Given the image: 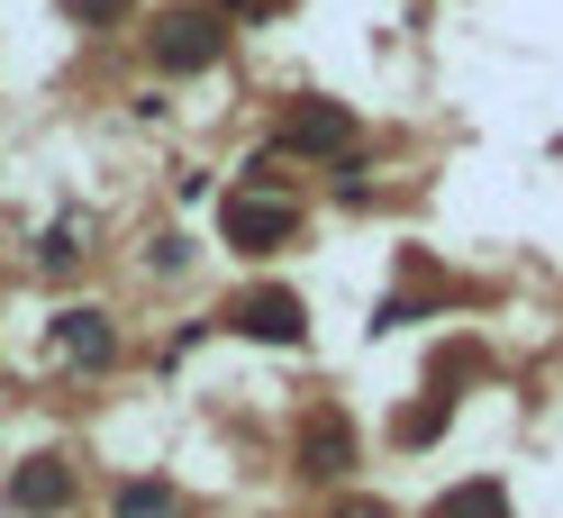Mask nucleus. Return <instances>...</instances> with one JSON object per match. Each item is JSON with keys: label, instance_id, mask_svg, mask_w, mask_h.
I'll return each mask as SVG.
<instances>
[{"label": "nucleus", "instance_id": "f257e3e1", "mask_svg": "<svg viewBox=\"0 0 563 518\" xmlns=\"http://www.w3.org/2000/svg\"><path fill=\"white\" fill-rule=\"evenodd\" d=\"M219 55H228V27L209 19V10H173V19H155V64H164V74H209Z\"/></svg>", "mask_w": 563, "mask_h": 518}, {"label": "nucleus", "instance_id": "f03ea898", "mask_svg": "<svg viewBox=\"0 0 563 518\" xmlns=\"http://www.w3.org/2000/svg\"><path fill=\"white\" fill-rule=\"evenodd\" d=\"M228 328L255 337V345H300L309 309H300V291H245V300H228Z\"/></svg>", "mask_w": 563, "mask_h": 518}, {"label": "nucleus", "instance_id": "7ed1b4c3", "mask_svg": "<svg viewBox=\"0 0 563 518\" xmlns=\"http://www.w3.org/2000/svg\"><path fill=\"white\" fill-rule=\"evenodd\" d=\"M345 146H355V110H336V100H300L282 119V155H345Z\"/></svg>", "mask_w": 563, "mask_h": 518}, {"label": "nucleus", "instance_id": "20e7f679", "mask_svg": "<svg viewBox=\"0 0 563 518\" xmlns=\"http://www.w3.org/2000/svg\"><path fill=\"white\" fill-rule=\"evenodd\" d=\"M10 509H27V518L74 509V464H64V455H27V464L10 473Z\"/></svg>", "mask_w": 563, "mask_h": 518}, {"label": "nucleus", "instance_id": "39448f33", "mask_svg": "<svg viewBox=\"0 0 563 518\" xmlns=\"http://www.w3.org/2000/svg\"><path fill=\"white\" fill-rule=\"evenodd\" d=\"M291 228H300L291 200H228V246H236V255H273Z\"/></svg>", "mask_w": 563, "mask_h": 518}, {"label": "nucleus", "instance_id": "423d86ee", "mask_svg": "<svg viewBox=\"0 0 563 518\" xmlns=\"http://www.w3.org/2000/svg\"><path fill=\"white\" fill-rule=\"evenodd\" d=\"M55 345H64V364H110L119 328L100 319V309H55Z\"/></svg>", "mask_w": 563, "mask_h": 518}, {"label": "nucleus", "instance_id": "0eeeda50", "mask_svg": "<svg viewBox=\"0 0 563 518\" xmlns=\"http://www.w3.org/2000/svg\"><path fill=\"white\" fill-rule=\"evenodd\" d=\"M300 464L328 473V482L355 473V428H345V419H309V428H300Z\"/></svg>", "mask_w": 563, "mask_h": 518}, {"label": "nucleus", "instance_id": "6e6552de", "mask_svg": "<svg viewBox=\"0 0 563 518\" xmlns=\"http://www.w3.org/2000/svg\"><path fill=\"white\" fill-rule=\"evenodd\" d=\"M428 518H509V492H500V482H454Z\"/></svg>", "mask_w": 563, "mask_h": 518}, {"label": "nucleus", "instance_id": "1a4fd4ad", "mask_svg": "<svg viewBox=\"0 0 563 518\" xmlns=\"http://www.w3.org/2000/svg\"><path fill=\"white\" fill-rule=\"evenodd\" d=\"M119 518H183V509H173L164 482H128V492H119Z\"/></svg>", "mask_w": 563, "mask_h": 518}, {"label": "nucleus", "instance_id": "9d476101", "mask_svg": "<svg viewBox=\"0 0 563 518\" xmlns=\"http://www.w3.org/2000/svg\"><path fill=\"white\" fill-rule=\"evenodd\" d=\"M136 10V0H64V19H74V27H119Z\"/></svg>", "mask_w": 563, "mask_h": 518}, {"label": "nucleus", "instance_id": "9b49d317", "mask_svg": "<svg viewBox=\"0 0 563 518\" xmlns=\"http://www.w3.org/2000/svg\"><path fill=\"white\" fill-rule=\"evenodd\" d=\"M437 428H445V392H437V400H418L409 419H400V445H428Z\"/></svg>", "mask_w": 563, "mask_h": 518}, {"label": "nucleus", "instance_id": "f8f14e48", "mask_svg": "<svg viewBox=\"0 0 563 518\" xmlns=\"http://www.w3.org/2000/svg\"><path fill=\"white\" fill-rule=\"evenodd\" d=\"M336 518H391V509H382V500H345Z\"/></svg>", "mask_w": 563, "mask_h": 518}]
</instances>
